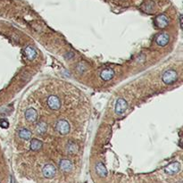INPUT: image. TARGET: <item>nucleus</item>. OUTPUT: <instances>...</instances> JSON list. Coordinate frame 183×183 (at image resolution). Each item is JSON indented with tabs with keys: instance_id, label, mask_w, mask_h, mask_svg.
Returning <instances> with one entry per match:
<instances>
[{
	"instance_id": "obj_18",
	"label": "nucleus",
	"mask_w": 183,
	"mask_h": 183,
	"mask_svg": "<svg viewBox=\"0 0 183 183\" xmlns=\"http://www.w3.org/2000/svg\"><path fill=\"white\" fill-rule=\"evenodd\" d=\"M47 130V125L46 123H44V121L39 123L36 126V131L39 134H45Z\"/></svg>"
},
{
	"instance_id": "obj_15",
	"label": "nucleus",
	"mask_w": 183,
	"mask_h": 183,
	"mask_svg": "<svg viewBox=\"0 0 183 183\" xmlns=\"http://www.w3.org/2000/svg\"><path fill=\"white\" fill-rule=\"evenodd\" d=\"M66 151H67V153L70 154V155H74V154L77 153V151H78V146L74 142L70 141L66 145Z\"/></svg>"
},
{
	"instance_id": "obj_20",
	"label": "nucleus",
	"mask_w": 183,
	"mask_h": 183,
	"mask_svg": "<svg viewBox=\"0 0 183 183\" xmlns=\"http://www.w3.org/2000/svg\"><path fill=\"white\" fill-rule=\"evenodd\" d=\"M11 183H16V181H15V179L13 176H11Z\"/></svg>"
},
{
	"instance_id": "obj_12",
	"label": "nucleus",
	"mask_w": 183,
	"mask_h": 183,
	"mask_svg": "<svg viewBox=\"0 0 183 183\" xmlns=\"http://www.w3.org/2000/svg\"><path fill=\"white\" fill-rule=\"evenodd\" d=\"M113 76H114V71L112 69H105L100 73L101 79L104 80L105 81H108V80H112Z\"/></svg>"
},
{
	"instance_id": "obj_9",
	"label": "nucleus",
	"mask_w": 183,
	"mask_h": 183,
	"mask_svg": "<svg viewBox=\"0 0 183 183\" xmlns=\"http://www.w3.org/2000/svg\"><path fill=\"white\" fill-rule=\"evenodd\" d=\"M25 118L30 123H35L38 120V113L34 108H29L25 112Z\"/></svg>"
},
{
	"instance_id": "obj_16",
	"label": "nucleus",
	"mask_w": 183,
	"mask_h": 183,
	"mask_svg": "<svg viewBox=\"0 0 183 183\" xmlns=\"http://www.w3.org/2000/svg\"><path fill=\"white\" fill-rule=\"evenodd\" d=\"M96 171L97 173L100 176V177H105L107 175V170L105 168V166L102 164V163H98L96 166Z\"/></svg>"
},
{
	"instance_id": "obj_4",
	"label": "nucleus",
	"mask_w": 183,
	"mask_h": 183,
	"mask_svg": "<svg viewBox=\"0 0 183 183\" xmlns=\"http://www.w3.org/2000/svg\"><path fill=\"white\" fill-rule=\"evenodd\" d=\"M180 164L179 162H172L171 164H169L165 168H164V172L167 173V174H175V173H178L179 171H180Z\"/></svg>"
},
{
	"instance_id": "obj_8",
	"label": "nucleus",
	"mask_w": 183,
	"mask_h": 183,
	"mask_svg": "<svg viewBox=\"0 0 183 183\" xmlns=\"http://www.w3.org/2000/svg\"><path fill=\"white\" fill-rule=\"evenodd\" d=\"M24 54H25L26 58L29 61H33L34 59H36V57L38 55L37 50L32 46H28L27 47H25Z\"/></svg>"
},
{
	"instance_id": "obj_2",
	"label": "nucleus",
	"mask_w": 183,
	"mask_h": 183,
	"mask_svg": "<svg viewBox=\"0 0 183 183\" xmlns=\"http://www.w3.org/2000/svg\"><path fill=\"white\" fill-rule=\"evenodd\" d=\"M55 128H56V131L62 135L68 134L70 132V130H71L69 123L65 120H59L56 123Z\"/></svg>"
},
{
	"instance_id": "obj_11",
	"label": "nucleus",
	"mask_w": 183,
	"mask_h": 183,
	"mask_svg": "<svg viewBox=\"0 0 183 183\" xmlns=\"http://www.w3.org/2000/svg\"><path fill=\"white\" fill-rule=\"evenodd\" d=\"M59 166H60V169L62 170L63 172H69L72 170V163L68 160V159H63L62 161L60 162L59 164Z\"/></svg>"
},
{
	"instance_id": "obj_17",
	"label": "nucleus",
	"mask_w": 183,
	"mask_h": 183,
	"mask_svg": "<svg viewBox=\"0 0 183 183\" xmlns=\"http://www.w3.org/2000/svg\"><path fill=\"white\" fill-rule=\"evenodd\" d=\"M42 142L37 139H33L30 141V149L33 151H38L42 147Z\"/></svg>"
},
{
	"instance_id": "obj_19",
	"label": "nucleus",
	"mask_w": 183,
	"mask_h": 183,
	"mask_svg": "<svg viewBox=\"0 0 183 183\" xmlns=\"http://www.w3.org/2000/svg\"><path fill=\"white\" fill-rule=\"evenodd\" d=\"M0 127L3 129H7L9 127V123L6 119H0Z\"/></svg>"
},
{
	"instance_id": "obj_6",
	"label": "nucleus",
	"mask_w": 183,
	"mask_h": 183,
	"mask_svg": "<svg viewBox=\"0 0 183 183\" xmlns=\"http://www.w3.org/2000/svg\"><path fill=\"white\" fill-rule=\"evenodd\" d=\"M47 105L52 110H58L61 107V101L56 96H50L47 98Z\"/></svg>"
},
{
	"instance_id": "obj_13",
	"label": "nucleus",
	"mask_w": 183,
	"mask_h": 183,
	"mask_svg": "<svg viewBox=\"0 0 183 183\" xmlns=\"http://www.w3.org/2000/svg\"><path fill=\"white\" fill-rule=\"evenodd\" d=\"M154 8H155V4L152 1H147L145 2L142 6H141V9L147 14H152L154 12Z\"/></svg>"
},
{
	"instance_id": "obj_3",
	"label": "nucleus",
	"mask_w": 183,
	"mask_h": 183,
	"mask_svg": "<svg viewBox=\"0 0 183 183\" xmlns=\"http://www.w3.org/2000/svg\"><path fill=\"white\" fill-rule=\"evenodd\" d=\"M128 108V103L126 102V100H124L123 98H119L117 99L116 101V104H115V113L119 115L121 114H123L126 110Z\"/></svg>"
},
{
	"instance_id": "obj_7",
	"label": "nucleus",
	"mask_w": 183,
	"mask_h": 183,
	"mask_svg": "<svg viewBox=\"0 0 183 183\" xmlns=\"http://www.w3.org/2000/svg\"><path fill=\"white\" fill-rule=\"evenodd\" d=\"M170 40V37L167 33L164 32V33H160L156 36V42L158 46L160 47H164L169 43Z\"/></svg>"
},
{
	"instance_id": "obj_10",
	"label": "nucleus",
	"mask_w": 183,
	"mask_h": 183,
	"mask_svg": "<svg viewBox=\"0 0 183 183\" xmlns=\"http://www.w3.org/2000/svg\"><path fill=\"white\" fill-rule=\"evenodd\" d=\"M42 172H43V175L46 178H53L56 173V169L52 164H47V165L44 166V168L42 170Z\"/></svg>"
},
{
	"instance_id": "obj_14",
	"label": "nucleus",
	"mask_w": 183,
	"mask_h": 183,
	"mask_svg": "<svg viewBox=\"0 0 183 183\" xmlns=\"http://www.w3.org/2000/svg\"><path fill=\"white\" fill-rule=\"evenodd\" d=\"M32 131L26 128H22L19 131V137L24 140H29L30 138H32Z\"/></svg>"
},
{
	"instance_id": "obj_5",
	"label": "nucleus",
	"mask_w": 183,
	"mask_h": 183,
	"mask_svg": "<svg viewBox=\"0 0 183 183\" xmlns=\"http://www.w3.org/2000/svg\"><path fill=\"white\" fill-rule=\"evenodd\" d=\"M155 24L157 28L164 29V28L167 27V25L169 24V19L164 14H159L156 16V18L155 20Z\"/></svg>"
},
{
	"instance_id": "obj_1",
	"label": "nucleus",
	"mask_w": 183,
	"mask_h": 183,
	"mask_svg": "<svg viewBox=\"0 0 183 183\" xmlns=\"http://www.w3.org/2000/svg\"><path fill=\"white\" fill-rule=\"evenodd\" d=\"M178 78V74L174 70H167L164 72L162 80L165 84H173Z\"/></svg>"
}]
</instances>
